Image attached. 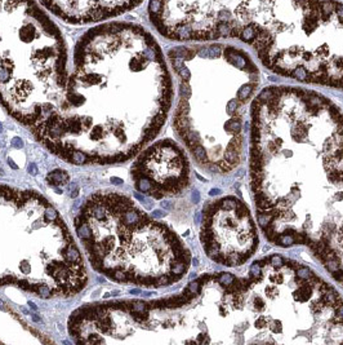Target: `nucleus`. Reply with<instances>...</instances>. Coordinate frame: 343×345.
<instances>
[{"label":"nucleus","instance_id":"9b49d317","mask_svg":"<svg viewBox=\"0 0 343 345\" xmlns=\"http://www.w3.org/2000/svg\"><path fill=\"white\" fill-rule=\"evenodd\" d=\"M335 14H337L338 18H341L343 21V4L337 3V6H335Z\"/></svg>","mask_w":343,"mask_h":345},{"label":"nucleus","instance_id":"6e6552de","mask_svg":"<svg viewBox=\"0 0 343 345\" xmlns=\"http://www.w3.org/2000/svg\"><path fill=\"white\" fill-rule=\"evenodd\" d=\"M130 176L137 192L163 199L181 194L188 186L190 162L177 142L164 138L137 154Z\"/></svg>","mask_w":343,"mask_h":345},{"label":"nucleus","instance_id":"1a4fd4ad","mask_svg":"<svg viewBox=\"0 0 343 345\" xmlns=\"http://www.w3.org/2000/svg\"><path fill=\"white\" fill-rule=\"evenodd\" d=\"M57 18L72 25L108 21L132 11L142 0H39Z\"/></svg>","mask_w":343,"mask_h":345},{"label":"nucleus","instance_id":"9d476101","mask_svg":"<svg viewBox=\"0 0 343 345\" xmlns=\"http://www.w3.org/2000/svg\"><path fill=\"white\" fill-rule=\"evenodd\" d=\"M308 248L334 279L343 284V211L319 227Z\"/></svg>","mask_w":343,"mask_h":345},{"label":"nucleus","instance_id":"7ed1b4c3","mask_svg":"<svg viewBox=\"0 0 343 345\" xmlns=\"http://www.w3.org/2000/svg\"><path fill=\"white\" fill-rule=\"evenodd\" d=\"M228 321L240 344H343V299L297 261L268 256L237 278Z\"/></svg>","mask_w":343,"mask_h":345},{"label":"nucleus","instance_id":"0eeeda50","mask_svg":"<svg viewBox=\"0 0 343 345\" xmlns=\"http://www.w3.org/2000/svg\"><path fill=\"white\" fill-rule=\"evenodd\" d=\"M200 240L210 260L235 268L254 255L259 238L248 205L228 195L205 204Z\"/></svg>","mask_w":343,"mask_h":345},{"label":"nucleus","instance_id":"20e7f679","mask_svg":"<svg viewBox=\"0 0 343 345\" xmlns=\"http://www.w3.org/2000/svg\"><path fill=\"white\" fill-rule=\"evenodd\" d=\"M74 227L93 269L115 283L166 287L181 281L191 265L185 242L116 190L89 195Z\"/></svg>","mask_w":343,"mask_h":345},{"label":"nucleus","instance_id":"423d86ee","mask_svg":"<svg viewBox=\"0 0 343 345\" xmlns=\"http://www.w3.org/2000/svg\"><path fill=\"white\" fill-rule=\"evenodd\" d=\"M61 30L36 0H0V104L32 128L60 104L69 80Z\"/></svg>","mask_w":343,"mask_h":345},{"label":"nucleus","instance_id":"f257e3e1","mask_svg":"<svg viewBox=\"0 0 343 345\" xmlns=\"http://www.w3.org/2000/svg\"><path fill=\"white\" fill-rule=\"evenodd\" d=\"M172 98L154 36L130 22H102L80 36L61 102L31 132L67 163H121L154 140Z\"/></svg>","mask_w":343,"mask_h":345},{"label":"nucleus","instance_id":"39448f33","mask_svg":"<svg viewBox=\"0 0 343 345\" xmlns=\"http://www.w3.org/2000/svg\"><path fill=\"white\" fill-rule=\"evenodd\" d=\"M86 283L82 251L58 211L32 190L0 185V286L53 299Z\"/></svg>","mask_w":343,"mask_h":345},{"label":"nucleus","instance_id":"f03ea898","mask_svg":"<svg viewBox=\"0 0 343 345\" xmlns=\"http://www.w3.org/2000/svg\"><path fill=\"white\" fill-rule=\"evenodd\" d=\"M249 148L261 230L275 246H308L343 192V114L316 92L265 88L250 105Z\"/></svg>","mask_w":343,"mask_h":345}]
</instances>
